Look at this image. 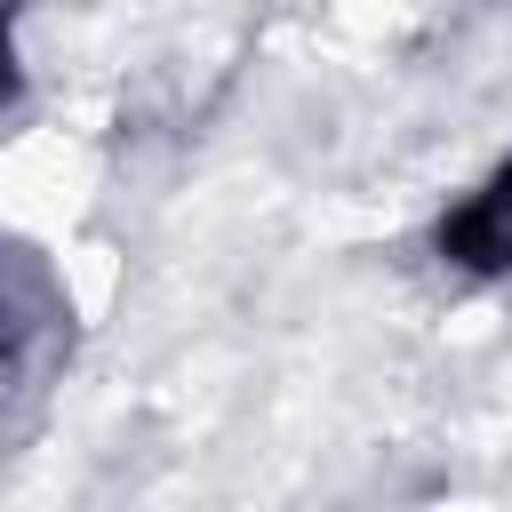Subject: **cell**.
<instances>
[{"label": "cell", "mask_w": 512, "mask_h": 512, "mask_svg": "<svg viewBox=\"0 0 512 512\" xmlns=\"http://www.w3.org/2000/svg\"><path fill=\"white\" fill-rule=\"evenodd\" d=\"M432 248L456 272H512V160L432 224Z\"/></svg>", "instance_id": "obj_1"}, {"label": "cell", "mask_w": 512, "mask_h": 512, "mask_svg": "<svg viewBox=\"0 0 512 512\" xmlns=\"http://www.w3.org/2000/svg\"><path fill=\"white\" fill-rule=\"evenodd\" d=\"M24 96V56H16V0H0V104Z\"/></svg>", "instance_id": "obj_2"}]
</instances>
